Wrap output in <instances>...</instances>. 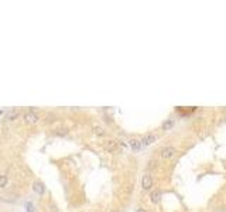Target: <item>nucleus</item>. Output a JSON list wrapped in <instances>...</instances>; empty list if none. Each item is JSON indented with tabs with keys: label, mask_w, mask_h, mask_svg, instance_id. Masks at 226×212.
<instances>
[{
	"label": "nucleus",
	"mask_w": 226,
	"mask_h": 212,
	"mask_svg": "<svg viewBox=\"0 0 226 212\" xmlns=\"http://www.w3.org/2000/svg\"><path fill=\"white\" fill-rule=\"evenodd\" d=\"M9 184V177L6 174H0V188H4Z\"/></svg>",
	"instance_id": "obj_9"
},
{
	"label": "nucleus",
	"mask_w": 226,
	"mask_h": 212,
	"mask_svg": "<svg viewBox=\"0 0 226 212\" xmlns=\"http://www.w3.org/2000/svg\"><path fill=\"white\" fill-rule=\"evenodd\" d=\"M175 154H177V150H175V147H172V146H167V147H164L161 151H160V157H161L162 160H170V158H172Z\"/></svg>",
	"instance_id": "obj_1"
},
{
	"label": "nucleus",
	"mask_w": 226,
	"mask_h": 212,
	"mask_svg": "<svg viewBox=\"0 0 226 212\" xmlns=\"http://www.w3.org/2000/svg\"><path fill=\"white\" fill-rule=\"evenodd\" d=\"M26 208H27V211H29V212H33V211H34V209H33V204H27Z\"/></svg>",
	"instance_id": "obj_13"
},
{
	"label": "nucleus",
	"mask_w": 226,
	"mask_h": 212,
	"mask_svg": "<svg viewBox=\"0 0 226 212\" xmlns=\"http://www.w3.org/2000/svg\"><path fill=\"white\" fill-rule=\"evenodd\" d=\"M172 126H174V120H172V119H167L166 122L162 123V130H170Z\"/></svg>",
	"instance_id": "obj_10"
},
{
	"label": "nucleus",
	"mask_w": 226,
	"mask_h": 212,
	"mask_svg": "<svg viewBox=\"0 0 226 212\" xmlns=\"http://www.w3.org/2000/svg\"><path fill=\"white\" fill-rule=\"evenodd\" d=\"M33 190H34V192L38 194V195H42V194L45 192V185L41 183V181H35V183L33 184Z\"/></svg>",
	"instance_id": "obj_6"
},
{
	"label": "nucleus",
	"mask_w": 226,
	"mask_h": 212,
	"mask_svg": "<svg viewBox=\"0 0 226 212\" xmlns=\"http://www.w3.org/2000/svg\"><path fill=\"white\" fill-rule=\"evenodd\" d=\"M24 120H26V123H30V125H34V123H38L40 120V116L37 115V113H34L33 110H30V112H26L24 113Z\"/></svg>",
	"instance_id": "obj_3"
},
{
	"label": "nucleus",
	"mask_w": 226,
	"mask_h": 212,
	"mask_svg": "<svg viewBox=\"0 0 226 212\" xmlns=\"http://www.w3.org/2000/svg\"><path fill=\"white\" fill-rule=\"evenodd\" d=\"M160 198H161V192H160L158 190H154L151 191V194H150V201L153 204H158L160 202Z\"/></svg>",
	"instance_id": "obj_7"
},
{
	"label": "nucleus",
	"mask_w": 226,
	"mask_h": 212,
	"mask_svg": "<svg viewBox=\"0 0 226 212\" xmlns=\"http://www.w3.org/2000/svg\"><path fill=\"white\" fill-rule=\"evenodd\" d=\"M93 133L98 136H105V130H103L100 126H95V127H93Z\"/></svg>",
	"instance_id": "obj_12"
},
{
	"label": "nucleus",
	"mask_w": 226,
	"mask_h": 212,
	"mask_svg": "<svg viewBox=\"0 0 226 212\" xmlns=\"http://www.w3.org/2000/svg\"><path fill=\"white\" fill-rule=\"evenodd\" d=\"M141 188L144 191H150L153 188V177L150 175V174H144L141 177Z\"/></svg>",
	"instance_id": "obj_2"
},
{
	"label": "nucleus",
	"mask_w": 226,
	"mask_h": 212,
	"mask_svg": "<svg viewBox=\"0 0 226 212\" xmlns=\"http://www.w3.org/2000/svg\"><path fill=\"white\" fill-rule=\"evenodd\" d=\"M156 140H157V136L154 135V133H147V135L144 136V137L141 139L140 141H141V146L144 147V146H150V144H153V143H154Z\"/></svg>",
	"instance_id": "obj_4"
},
{
	"label": "nucleus",
	"mask_w": 226,
	"mask_h": 212,
	"mask_svg": "<svg viewBox=\"0 0 226 212\" xmlns=\"http://www.w3.org/2000/svg\"><path fill=\"white\" fill-rule=\"evenodd\" d=\"M105 148L108 151H115L117 148V141L116 140H108L105 143Z\"/></svg>",
	"instance_id": "obj_8"
},
{
	"label": "nucleus",
	"mask_w": 226,
	"mask_h": 212,
	"mask_svg": "<svg viewBox=\"0 0 226 212\" xmlns=\"http://www.w3.org/2000/svg\"><path fill=\"white\" fill-rule=\"evenodd\" d=\"M19 116V112H16V110H11V112H7V115H6V117L9 120H14Z\"/></svg>",
	"instance_id": "obj_11"
},
{
	"label": "nucleus",
	"mask_w": 226,
	"mask_h": 212,
	"mask_svg": "<svg viewBox=\"0 0 226 212\" xmlns=\"http://www.w3.org/2000/svg\"><path fill=\"white\" fill-rule=\"evenodd\" d=\"M136 212H147V211H146L144 208H137V209H136Z\"/></svg>",
	"instance_id": "obj_14"
},
{
	"label": "nucleus",
	"mask_w": 226,
	"mask_h": 212,
	"mask_svg": "<svg viewBox=\"0 0 226 212\" xmlns=\"http://www.w3.org/2000/svg\"><path fill=\"white\" fill-rule=\"evenodd\" d=\"M129 146H130V148L133 151H140L141 147H143V146H141V141L139 140V139H130V140H129Z\"/></svg>",
	"instance_id": "obj_5"
}]
</instances>
